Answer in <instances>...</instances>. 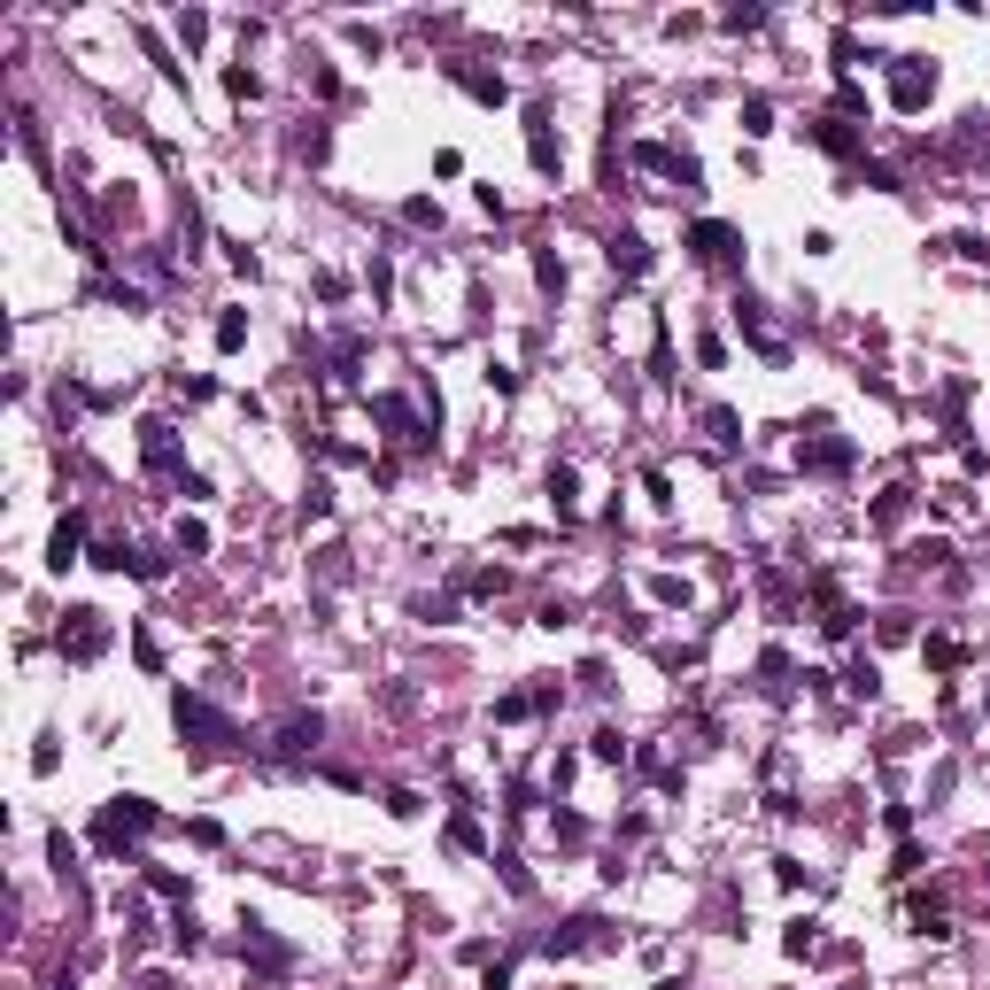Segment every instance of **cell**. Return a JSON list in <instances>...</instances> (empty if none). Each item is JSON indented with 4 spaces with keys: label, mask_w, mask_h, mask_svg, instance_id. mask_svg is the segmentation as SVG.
Returning <instances> with one entry per match:
<instances>
[{
    "label": "cell",
    "mask_w": 990,
    "mask_h": 990,
    "mask_svg": "<svg viewBox=\"0 0 990 990\" xmlns=\"http://www.w3.org/2000/svg\"><path fill=\"white\" fill-rule=\"evenodd\" d=\"M697 364H712V372H720V364H728V341H720V333H704V341H697Z\"/></svg>",
    "instance_id": "32"
},
{
    "label": "cell",
    "mask_w": 990,
    "mask_h": 990,
    "mask_svg": "<svg viewBox=\"0 0 990 990\" xmlns=\"http://www.w3.org/2000/svg\"><path fill=\"white\" fill-rule=\"evenodd\" d=\"M526 155H534V171H542V178H557V163H565V155H557V140H550V124H542V117L526 124Z\"/></svg>",
    "instance_id": "13"
},
{
    "label": "cell",
    "mask_w": 990,
    "mask_h": 990,
    "mask_svg": "<svg viewBox=\"0 0 990 990\" xmlns=\"http://www.w3.org/2000/svg\"><path fill=\"white\" fill-rule=\"evenodd\" d=\"M805 140H813V147H828V155H844V163L859 155V132H851L844 117H813V124H805Z\"/></svg>",
    "instance_id": "8"
},
{
    "label": "cell",
    "mask_w": 990,
    "mask_h": 990,
    "mask_svg": "<svg viewBox=\"0 0 990 990\" xmlns=\"http://www.w3.org/2000/svg\"><path fill=\"white\" fill-rule=\"evenodd\" d=\"M905 913H913V936H952V921H944V905H936V898H913Z\"/></svg>",
    "instance_id": "15"
},
{
    "label": "cell",
    "mask_w": 990,
    "mask_h": 990,
    "mask_svg": "<svg viewBox=\"0 0 990 990\" xmlns=\"http://www.w3.org/2000/svg\"><path fill=\"white\" fill-rule=\"evenodd\" d=\"M78 542H86V511H70V519H55V534H47V565H78Z\"/></svg>",
    "instance_id": "7"
},
{
    "label": "cell",
    "mask_w": 990,
    "mask_h": 990,
    "mask_svg": "<svg viewBox=\"0 0 990 990\" xmlns=\"http://www.w3.org/2000/svg\"><path fill=\"white\" fill-rule=\"evenodd\" d=\"M47 851H55V874H78V844H70L62 828H55V836H47Z\"/></svg>",
    "instance_id": "29"
},
{
    "label": "cell",
    "mask_w": 990,
    "mask_h": 990,
    "mask_svg": "<svg viewBox=\"0 0 990 990\" xmlns=\"http://www.w3.org/2000/svg\"><path fill=\"white\" fill-rule=\"evenodd\" d=\"M612 271L642 279V271H650V240H642V233H619V240H612Z\"/></svg>",
    "instance_id": "11"
},
{
    "label": "cell",
    "mask_w": 990,
    "mask_h": 990,
    "mask_svg": "<svg viewBox=\"0 0 990 990\" xmlns=\"http://www.w3.org/2000/svg\"><path fill=\"white\" fill-rule=\"evenodd\" d=\"M650 596H658V604L673 612V604H689V581H673V573H658V581H650Z\"/></svg>",
    "instance_id": "28"
},
{
    "label": "cell",
    "mask_w": 990,
    "mask_h": 990,
    "mask_svg": "<svg viewBox=\"0 0 990 990\" xmlns=\"http://www.w3.org/2000/svg\"><path fill=\"white\" fill-rule=\"evenodd\" d=\"M929 93H936V70H921L913 55H898V78H890V101H898L905 117H913V109H929Z\"/></svg>",
    "instance_id": "4"
},
{
    "label": "cell",
    "mask_w": 990,
    "mask_h": 990,
    "mask_svg": "<svg viewBox=\"0 0 990 990\" xmlns=\"http://www.w3.org/2000/svg\"><path fill=\"white\" fill-rule=\"evenodd\" d=\"M449 844H457V851H488V836H480V820H472V813H449Z\"/></svg>",
    "instance_id": "19"
},
{
    "label": "cell",
    "mask_w": 990,
    "mask_h": 990,
    "mask_svg": "<svg viewBox=\"0 0 990 990\" xmlns=\"http://www.w3.org/2000/svg\"><path fill=\"white\" fill-rule=\"evenodd\" d=\"M240 341H248V318H240V310H225V318H217V349H225V356H233V349H240Z\"/></svg>",
    "instance_id": "22"
},
{
    "label": "cell",
    "mask_w": 990,
    "mask_h": 990,
    "mask_svg": "<svg viewBox=\"0 0 990 990\" xmlns=\"http://www.w3.org/2000/svg\"><path fill=\"white\" fill-rule=\"evenodd\" d=\"M588 751L604 758V766H619V758H627V735H619V728H596V743H588Z\"/></svg>",
    "instance_id": "24"
},
{
    "label": "cell",
    "mask_w": 990,
    "mask_h": 990,
    "mask_svg": "<svg viewBox=\"0 0 990 990\" xmlns=\"http://www.w3.org/2000/svg\"><path fill=\"white\" fill-rule=\"evenodd\" d=\"M209 550V526L202 519H178V557H202Z\"/></svg>",
    "instance_id": "21"
},
{
    "label": "cell",
    "mask_w": 990,
    "mask_h": 990,
    "mask_svg": "<svg viewBox=\"0 0 990 990\" xmlns=\"http://www.w3.org/2000/svg\"><path fill=\"white\" fill-rule=\"evenodd\" d=\"M101 642H109V619L93 612V604L62 612V627H55V650H62V658H78V666H86V658H101Z\"/></svg>",
    "instance_id": "3"
},
{
    "label": "cell",
    "mask_w": 990,
    "mask_h": 990,
    "mask_svg": "<svg viewBox=\"0 0 990 990\" xmlns=\"http://www.w3.org/2000/svg\"><path fill=\"white\" fill-rule=\"evenodd\" d=\"M225 93H233V101H256V93H263V78L248 70V62H233V70H225Z\"/></svg>",
    "instance_id": "20"
},
{
    "label": "cell",
    "mask_w": 990,
    "mask_h": 990,
    "mask_svg": "<svg viewBox=\"0 0 990 990\" xmlns=\"http://www.w3.org/2000/svg\"><path fill=\"white\" fill-rule=\"evenodd\" d=\"M140 457H147L155 472H178V488L194 480V472L178 465V441H171V426H163V418H147V426H140Z\"/></svg>",
    "instance_id": "6"
},
{
    "label": "cell",
    "mask_w": 990,
    "mask_h": 990,
    "mask_svg": "<svg viewBox=\"0 0 990 990\" xmlns=\"http://www.w3.org/2000/svg\"><path fill=\"white\" fill-rule=\"evenodd\" d=\"M550 503H557V519H573V503H581V480H573V465H557V472H550Z\"/></svg>",
    "instance_id": "16"
},
{
    "label": "cell",
    "mask_w": 990,
    "mask_h": 990,
    "mask_svg": "<svg viewBox=\"0 0 990 990\" xmlns=\"http://www.w3.org/2000/svg\"><path fill=\"white\" fill-rule=\"evenodd\" d=\"M689 248H697L704 263H735L743 233H735V225H720V217H697V225H689Z\"/></svg>",
    "instance_id": "5"
},
{
    "label": "cell",
    "mask_w": 990,
    "mask_h": 990,
    "mask_svg": "<svg viewBox=\"0 0 990 990\" xmlns=\"http://www.w3.org/2000/svg\"><path fill=\"white\" fill-rule=\"evenodd\" d=\"M905 503H913V488H890L882 503H874V526H898V519H905Z\"/></svg>",
    "instance_id": "23"
},
{
    "label": "cell",
    "mask_w": 990,
    "mask_h": 990,
    "mask_svg": "<svg viewBox=\"0 0 990 990\" xmlns=\"http://www.w3.org/2000/svg\"><path fill=\"white\" fill-rule=\"evenodd\" d=\"M318 743H325V720H318V712H294L287 728H279V751H318Z\"/></svg>",
    "instance_id": "10"
},
{
    "label": "cell",
    "mask_w": 990,
    "mask_h": 990,
    "mask_svg": "<svg viewBox=\"0 0 990 990\" xmlns=\"http://www.w3.org/2000/svg\"><path fill=\"white\" fill-rule=\"evenodd\" d=\"M449 78H457L465 93H480V101H503V78H488V70H465V62H457Z\"/></svg>",
    "instance_id": "18"
},
{
    "label": "cell",
    "mask_w": 990,
    "mask_h": 990,
    "mask_svg": "<svg viewBox=\"0 0 990 990\" xmlns=\"http://www.w3.org/2000/svg\"><path fill=\"white\" fill-rule=\"evenodd\" d=\"M155 805H147V797H109V805H101V828H93V836H101V851H124L132 844V836H140V828H155Z\"/></svg>",
    "instance_id": "2"
},
{
    "label": "cell",
    "mask_w": 990,
    "mask_h": 990,
    "mask_svg": "<svg viewBox=\"0 0 990 990\" xmlns=\"http://www.w3.org/2000/svg\"><path fill=\"white\" fill-rule=\"evenodd\" d=\"M743 132H751V140H758V132H774V109H766L758 93H751V101H743Z\"/></svg>",
    "instance_id": "27"
},
{
    "label": "cell",
    "mask_w": 990,
    "mask_h": 990,
    "mask_svg": "<svg viewBox=\"0 0 990 990\" xmlns=\"http://www.w3.org/2000/svg\"><path fill=\"white\" fill-rule=\"evenodd\" d=\"M704 434L720 441V449H735V441H743V418H735L728 403H712V410H704Z\"/></svg>",
    "instance_id": "14"
},
{
    "label": "cell",
    "mask_w": 990,
    "mask_h": 990,
    "mask_svg": "<svg viewBox=\"0 0 990 990\" xmlns=\"http://www.w3.org/2000/svg\"><path fill=\"white\" fill-rule=\"evenodd\" d=\"M534 279H542V287H550V294H565V263H557L550 248H542V256H534Z\"/></svg>",
    "instance_id": "26"
},
{
    "label": "cell",
    "mask_w": 990,
    "mask_h": 990,
    "mask_svg": "<svg viewBox=\"0 0 990 990\" xmlns=\"http://www.w3.org/2000/svg\"><path fill=\"white\" fill-rule=\"evenodd\" d=\"M503 588H511V573H503V565H488V573H472V596H503Z\"/></svg>",
    "instance_id": "31"
},
{
    "label": "cell",
    "mask_w": 990,
    "mask_h": 990,
    "mask_svg": "<svg viewBox=\"0 0 990 990\" xmlns=\"http://www.w3.org/2000/svg\"><path fill=\"white\" fill-rule=\"evenodd\" d=\"M550 704H557V681L550 689H511V697L495 704V720H534V712H550Z\"/></svg>",
    "instance_id": "9"
},
{
    "label": "cell",
    "mask_w": 990,
    "mask_h": 990,
    "mask_svg": "<svg viewBox=\"0 0 990 990\" xmlns=\"http://www.w3.org/2000/svg\"><path fill=\"white\" fill-rule=\"evenodd\" d=\"M782 952H789V960H805V952H820V921H789Z\"/></svg>",
    "instance_id": "17"
},
{
    "label": "cell",
    "mask_w": 990,
    "mask_h": 990,
    "mask_svg": "<svg viewBox=\"0 0 990 990\" xmlns=\"http://www.w3.org/2000/svg\"><path fill=\"white\" fill-rule=\"evenodd\" d=\"M921 658H929V666H936V673H952V666H960V642H952V635H936V642H929V650H921Z\"/></svg>",
    "instance_id": "25"
},
{
    "label": "cell",
    "mask_w": 990,
    "mask_h": 990,
    "mask_svg": "<svg viewBox=\"0 0 990 990\" xmlns=\"http://www.w3.org/2000/svg\"><path fill=\"white\" fill-rule=\"evenodd\" d=\"M387 813H395V820H418V813H426V797H418V789H395V797H387Z\"/></svg>",
    "instance_id": "30"
},
{
    "label": "cell",
    "mask_w": 990,
    "mask_h": 990,
    "mask_svg": "<svg viewBox=\"0 0 990 990\" xmlns=\"http://www.w3.org/2000/svg\"><path fill=\"white\" fill-rule=\"evenodd\" d=\"M797 465H813V472H844V465H851V441H805V449H797Z\"/></svg>",
    "instance_id": "12"
},
{
    "label": "cell",
    "mask_w": 990,
    "mask_h": 990,
    "mask_svg": "<svg viewBox=\"0 0 990 990\" xmlns=\"http://www.w3.org/2000/svg\"><path fill=\"white\" fill-rule=\"evenodd\" d=\"M171 720H178V735H194L202 751H233V743H240V728L217 712V704H202L194 689H178V697H171Z\"/></svg>",
    "instance_id": "1"
}]
</instances>
